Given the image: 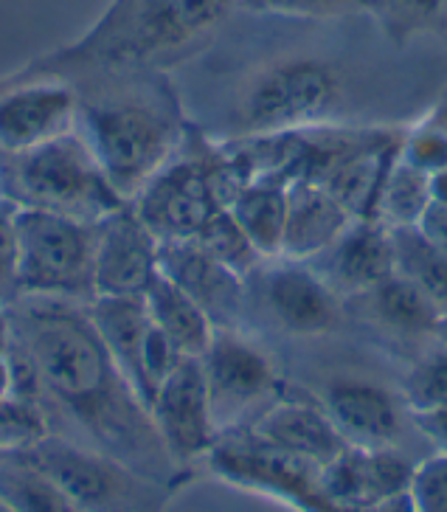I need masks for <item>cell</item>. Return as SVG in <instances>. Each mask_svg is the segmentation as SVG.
Returning <instances> with one entry per match:
<instances>
[{"mask_svg": "<svg viewBox=\"0 0 447 512\" xmlns=\"http://www.w3.org/2000/svg\"><path fill=\"white\" fill-rule=\"evenodd\" d=\"M6 321L40 375V406L74 431L68 439L116 456L155 482L169 484L178 465L166 453L147 406L121 375L88 316V304L20 299Z\"/></svg>", "mask_w": 447, "mask_h": 512, "instance_id": "cell-1", "label": "cell"}, {"mask_svg": "<svg viewBox=\"0 0 447 512\" xmlns=\"http://www.w3.org/2000/svg\"><path fill=\"white\" fill-rule=\"evenodd\" d=\"M234 0H113L57 65L147 68L175 60L228 15Z\"/></svg>", "mask_w": 447, "mask_h": 512, "instance_id": "cell-2", "label": "cell"}, {"mask_svg": "<svg viewBox=\"0 0 447 512\" xmlns=\"http://www.w3.org/2000/svg\"><path fill=\"white\" fill-rule=\"evenodd\" d=\"M76 130L127 203L164 169L186 138V124L169 96L158 91L113 93L82 102Z\"/></svg>", "mask_w": 447, "mask_h": 512, "instance_id": "cell-3", "label": "cell"}, {"mask_svg": "<svg viewBox=\"0 0 447 512\" xmlns=\"http://www.w3.org/2000/svg\"><path fill=\"white\" fill-rule=\"evenodd\" d=\"M0 197L17 209L48 211L82 223H99L127 200L107 181L79 130L34 150L3 155Z\"/></svg>", "mask_w": 447, "mask_h": 512, "instance_id": "cell-4", "label": "cell"}, {"mask_svg": "<svg viewBox=\"0 0 447 512\" xmlns=\"http://www.w3.org/2000/svg\"><path fill=\"white\" fill-rule=\"evenodd\" d=\"M242 189L223 147L189 141V130L175 158L130 200L138 217L161 242L192 240Z\"/></svg>", "mask_w": 447, "mask_h": 512, "instance_id": "cell-5", "label": "cell"}, {"mask_svg": "<svg viewBox=\"0 0 447 512\" xmlns=\"http://www.w3.org/2000/svg\"><path fill=\"white\" fill-rule=\"evenodd\" d=\"M96 223L17 209L20 299L90 304L96 299Z\"/></svg>", "mask_w": 447, "mask_h": 512, "instance_id": "cell-6", "label": "cell"}, {"mask_svg": "<svg viewBox=\"0 0 447 512\" xmlns=\"http://www.w3.org/2000/svg\"><path fill=\"white\" fill-rule=\"evenodd\" d=\"M343 82L321 57H284L256 71L237 102V136L287 133L315 124L341 102Z\"/></svg>", "mask_w": 447, "mask_h": 512, "instance_id": "cell-7", "label": "cell"}, {"mask_svg": "<svg viewBox=\"0 0 447 512\" xmlns=\"http://www.w3.org/2000/svg\"><path fill=\"white\" fill-rule=\"evenodd\" d=\"M29 456L82 512H161L169 498L166 484L60 434H48Z\"/></svg>", "mask_w": 447, "mask_h": 512, "instance_id": "cell-8", "label": "cell"}, {"mask_svg": "<svg viewBox=\"0 0 447 512\" xmlns=\"http://www.w3.org/2000/svg\"><path fill=\"white\" fill-rule=\"evenodd\" d=\"M200 363L220 437L239 428L251 411L262 414L276 403L273 397L279 389V377L273 361L239 330L214 332V341Z\"/></svg>", "mask_w": 447, "mask_h": 512, "instance_id": "cell-9", "label": "cell"}, {"mask_svg": "<svg viewBox=\"0 0 447 512\" xmlns=\"http://www.w3.org/2000/svg\"><path fill=\"white\" fill-rule=\"evenodd\" d=\"M149 417L164 442L166 453L178 467L209 456L220 431L211 414L209 386L200 358H183L172 375L155 389L149 400Z\"/></svg>", "mask_w": 447, "mask_h": 512, "instance_id": "cell-10", "label": "cell"}, {"mask_svg": "<svg viewBox=\"0 0 447 512\" xmlns=\"http://www.w3.org/2000/svg\"><path fill=\"white\" fill-rule=\"evenodd\" d=\"M259 296L273 324L287 335H327L343 324L346 302L318 276L310 262L268 259L259 268Z\"/></svg>", "mask_w": 447, "mask_h": 512, "instance_id": "cell-11", "label": "cell"}, {"mask_svg": "<svg viewBox=\"0 0 447 512\" xmlns=\"http://www.w3.org/2000/svg\"><path fill=\"white\" fill-rule=\"evenodd\" d=\"M417 465L394 448L346 445L329 465L318 467V490L335 510L366 512V507L405 496L414 487Z\"/></svg>", "mask_w": 447, "mask_h": 512, "instance_id": "cell-12", "label": "cell"}, {"mask_svg": "<svg viewBox=\"0 0 447 512\" xmlns=\"http://www.w3.org/2000/svg\"><path fill=\"white\" fill-rule=\"evenodd\" d=\"M161 273V240L133 203L96 223V296H144Z\"/></svg>", "mask_w": 447, "mask_h": 512, "instance_id": "cell-13", "label": "cell"}, {"mask_svg": "<svg viewBox=\"0 0 447 512\" xmlns=\"http://www.w3.org/2000/svg\"><path fill=\"white\" fill-rule=\"evenodd\" d=\"M79 121V96L57 79L23 82L0 93V155L34 150L68 136Z\"/></svg>", "mask_w": 447, "mask_h": 512, "instance_id": "cell-14", "label": "cell"}, {"mask_svg": "<svg viewBox=\"0 0 447 512\" xmlns=\"http://www.w3.org/2000/svg\"><path fill=\"white\" fill-rule=\"evenodd\" d=\"M161 273L200 304L217 330H237L245 307V282L194 240L161 242Z\"/></svg>", "mask_w": 447, "mask_h": 512, "instance_id": "cell-15", "label": "cell"}, {"mask_svg": "<svg viewBox=\"0 0 447 512\" xmlns=\"http://www.w3.org/2000/svg\"><path fill=\"white\" fill-rule=\"evenodd\" d=\"M310 265L343 302H349L394 273L391 228L380 220L355 217L343 228L341 237Z\"/></svg>", "mask_w": 447, "mask_h": 512, "instance_id": "cell-16", "label": "cell"}, {"mask_svg": "<svg viewBox=\"0 0 447 512\" xmlns=\"http://www.w3.org/2000/svg\"><path fill=\"white\" fill-rule=\"evenodd\" d=\"M248 434L273 451L313 467L329 465L349 445L327 408L301 400H276L256 417Z\"/></svg>", "mask_w": 447, "mask_h": 512, "instance_id": "cell-17", "label": "cell"}, {"mask_svg": "<svg viewBox=\"0 0 447 512\" xmlns=\"http://www.w3.org/2000/svg\"><path fill=\"white\" fill-rule=\"evenodd\" d=\"M324 408L349 445L394 448L403 431V411L394 394L360 377H338L324 392Z\"/></svg>", "mask_w": 447, "mask_h": 512, "instance_id": "cell-18", "label": "cell"}, {"mask_svg": "<svg viewBox=\"0 0 447 512\" xmlns=\"http://www.w3.org/2000/svg\"><path fill=\"white\" fill-rule=\"evenodd\" d=\"M355 217L329 195L324 186L296 178L287 186V226L282 256L296 262H313L343 234Z\"/></svg>", "mask_w": 447, "mask_h": 512, "instance_id": "cell-19", "label": "cell"}, {"mask_svg": "<svg viewBox=\"0 0 447 512\" xmlns=\"http://www.w3.org/2000/svg\"><path fill=\"white\" fill-rule=\"evenodd\" d=\"M88 316L99 332L121 375L130 380L135 394L147 406V380H144V347L152 330L144 296H96L88 304ZM149 411V408H147Z\"/></svg>", "mask_w": 447, "mask_h": 512, "instance_id": "cell-20", "label": "cell"}, {"mask_svg": "<svg viewBox=\"0 0 447 512\" xmlns=\"http://www.w3.org/2000/svg\"><path fill=\"white\" fill-rule=\"evenodd\" d=\"M349 302L360 304V313L372 321L374 327L400 335V338H433L439 324V307L408 279L391 273L380 285L360 293Z\"/></svg>", "mask_w": 447, "mask_h": 512, "instance_id": "cell-21", "label": "cell"}, {"mask_svg": "<svg viewBox=\"0 0 447 512\" xmlns=\"http://www.w3.org/2000/svg\"><path fill=\"white\" fill-rule=\"evenodd\" d=\"M144 304L152 324L178 347L180 355L203 358V352L214 341L217 324L189 293H183L164 273H158V279L144 293Z\"/></svg>", "mask_w": 447, "mask_h": 512, "instance_id": "cell-22", "label": "cell"}, {"mask_svg": "<svg viewBox=\"0 0 447 512\" xmlns=\"http://www.w3.org/2000/svg\"><path fill=\"white\" fill-rule=\"evenodd\" d=\"M287 186L290 183L279 178L251 181L225 206L265 259L282 256L284 226H287Z\"/></svg>", "mask_w": 447, "mask_h": 512, "instance_id": "cell-23", "label": "cell"}, {"mask_svg": "<svg viewBox=\"0 0 447 512\" xmlns=\"http://www.w3.org/2000/svg\"><path fill=\"white\" fill-rule=\"evenodd\" d=\"M0 498L15 512H82L29 453H0Z\"/></svg>", "mask_w": 447, "mask_h": 512, "instance_id": "cell-24", "label": "cell"}, {"mask_svg": "<svg viewBox=\"0 0 447 512\" xmlns=\"http://www.w3.org/2000/svg\"><path fill=\"white\" fill-rule=\"evenodd\" d=\"M391 248H394V273L419 287L439 307V313H445L447 256L419 231V226L391 228Z\"/></svg>", "mask_w": 447, "mask_h": 512, "instance_id": "cell-25", "label": "cell"}, {"mask_svg": "<svg viewBox=\"0 0 447 512\" xmlns=\"http://www.w3.org/2000/svg\"><path fill=\"white\" fill-rule=\"evenodd\" d=\"M428 206H431V175L405 164L397 152L380 186L377 220L388 228L419 226Z\"/></svg>", "mask_w": 447, "mask_h": 512, "instance_id": "cell-26", "label": "cell"}, {"mask_svg": "<svg viewBox=\"0 0 447 512\" xmlns=\"http://www.w3.org/2000/svg\"><path fill=\"white\" fill-rule=\"evenodd\" d=\"M203 251H209L217 262H223L225 268H231L239 273L242 279L254 276L268 259L256 251V245L248 240V234L239 228L234 220V214L228 209H220L211 217L206 226L197 231V237H192Z\"/></svg>", "mask_w": 447, "mask_h": 512, "instance_id": "cell-27", "label": "cell"}, {"mask_svg": "<svg viewBox=\"0 0 447 512\" xmlns=\"http://www.w3.org/2000/svg\"><path fill=\"white\" fill-rule=\"evenodd\" d=\"M391 43L405 46L447 15V0H363V6Z\"/></svg>", "mask_w": 447, "mask_h": 512, "instance_id": "cell-28", "label": "cell"}, {"mask_svg": "<svg viewBox=\"0 0 447 512\" xmlns=\"http://www.w3.org/2000/svg\"><path fill=\"white\" fill-rule=\"evenodd\" d=\"M51 434V422L40 403L15 394L0 397V453H29Z\"/></svg>", "mask_w": 447, "mask_h": 512, "instance_id": "cell-29", "label": "cell"}, {"mask_svg": "<svg viewBox=\"0 0 447 512\" xmlns=\"http://www.w3.org/2000/svg\"><path fill=\"white\" fill-rule=\"evenodd\" d=\"M403 403L408 414L447 408V349L428 352L403 377Z\"/></svg>", "mask_w": 447, "mask_h": 512, "instance_id": "cell-30", "label": "cell"}, {"mask_svg": "<svg viewBox=\"0 0 447 512\" xmlns=\"http://www.w3.org/2000/svg\"><path fill=\"white\" fill-rule=\"evenodd\" d=\"M400 158L425 175H433L447 166V133L439 121L428 116L417 127L405 130L400 141Z\"/></svg>", "mask_w": 447, "mask_h": 512, "instance_id": "cell-31", "label": "cell"}, {"mask_svg": "<svg viewBox=\"0 0 447 512\" xmlns=\"http://www.w3.org/2000/svg\"><path fill=\"white\" fill-rule=\"evenodd\" d=\"M17 302V206L0 197V313H6Z\"/></svg>", "mask_w": 447, "mask_h": 512, "instance_id": "cell-32", "label": "cell"}, {"mask_svg": "<svg viewBox=\"0 0 447 512\" xmlns=\"http://www.w3.org/2000/svg\"><path fill=\"white\" fill-rule=\"evenodd\" d=\"M411 496L417 512H447V456L436 453L433 459L417 465Z\"/></svg>", "mask_w": 447, "mask_h": 512, "instance_id": "cell-33", "label": "cell"}, {"mask_svg": "<svg viewBox=\"0 0 447 512\" xmlns=\"http://www.w3.org/2000/svg\"><path fill=\"white\" fill-rule=\"evenodd\" d=\"M245 6L259 12H273L284 17H307V20H324L360 9L363 0H242Z\"/></svg>", "mask_w": 447, "mask_h": 512, "instance_id": "cell-34", "label": "cell"}, {"mask_svg": "<svg viewBox=\"0 0 447 512\" xmlns=\"http://www.w3.org/2000/svg\"><path fill=\"white\" fill-rule=\"evenodd\" d=\"M417 428L428 437L436 453L447 456V408L445 411H428V414H411Z\"/></svg>", "mask_w": 447, "mask_h": 512, "instance_id": "cell-35", "label": "cell"}, {"mask_svg": "<svg viewBox=\"0 0 447 512\" xmlns=\"http://www.w3.org/2000/svg\"><path fill=\"white\" fill-rule=\"evenodd\" d=\"M419 231L447 256V206H436L431 203L428 211L419 220Z\"/></svg>", "mask_w": 447, "mask_h": 512, "instance_id": "cell-36", "label": "cell"}, {"mask_svg": "<svg viewBox=\"0 0 447 512\" xmlns=\"http://www.w3.org/2000/svg\"><path fill=\"white\" fill-rule=\"evenodd\" d=\"M9 394V338H6V321H0V397Z\"/></svg>", "mask_w": 447, "mask_h": 512, "instance_id": "cell-37", "label": "cell"}, {"mask_svg": "<svg viewBox=\"0 0 447 512\" xmlns=\"http://www.w3.org/2000/svg\"><path fill=\"white\" fill-rule=\"evenodd\" d=\"M431 203L447 206V166L431 175Z\"/></svg>", "mask_w": 447, "mask_h": 512, "instance_id": "cell-38", "label": "cell"}, {"mask_svg": "<svg viewBox=\"0 0 447 512\" xmlns=\"http://www.w3.org/2000/svg\"><path fill=\"white\" fill-rule=\"evenodd\" d=\"M433 338L447 349V310L439 316V324H436V332H433Z\"/></svg>", "mask_w": 447, "mask_h": 512, "instance_id": "cell-39", "label": "cell"}, {"mask_svg": "<svg viewBox=\"0 0 447 512\" xmlns=\"http://www.w3.org/2000/svg\"><path fill=\"white\" fill-rule=\"evenodd\" d=\"M431 116H433V119H436V121H439L442 127H445V133H447V105H439V107H436V110H433Z\"/></svg>", "mask_w": 447, "mask_h": 512, "instance_id": "cell-40", "label": "cell"}, {"mask_svg": "<svg viewBox=\"0 0 447 512\" xmlns=\"http://www.w3.org/2000/svg\"><path fill=\"white\" fill-rule=\"evenodd\" d=\"M0 512H15V510H12V507H9V504H6V501L0 498Z\"/></svg>", "mask_w": 447, "mask_h": 512, "instance_id": "cell-41", "label": "cell"}, {"mask_svg": "<svg viewBox=\"0 0 447 512\" xmlns=\"http://www.w3.org/2000/svg\"><path fill=\"white\" fill-rule=\"evenodd\" d=\"M234 3H237V0H234Z\"/></svg>", "mask_w": 447, "mask_h": 512, "instance_id": "cell-42", "label": "cell"}]
</instances>
